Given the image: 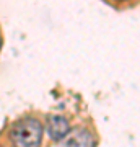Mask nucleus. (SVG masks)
<instances>
[{"mask_svg":"<svg viewBox=\"0 0 140 147\" xmlns=\"http://www.w3.org/2000/svg\"><path fill=\"white\" fill-rule=\"evenodd\" d=\"M42 124L34 118H25L13 124L10 139L15 147H41Z\"/></svg>","mask_w":140,"mask_h":147,"instance_id":"f257e3e1","label":"nucleus"},{"mask_svg":"<svg viewBox=\"0 0 140 147\" xmlns=\"http://www.w3.org/2000/svg\"><path fill=\"white\" fill-rule=\"evenodd\" d=\"M68 121L65 118L59 115L49 116L47 118V131H49V136L54 139V141H60L68 134Z\"/></svg>","mask_w":140,"mask_h":147,"instance_id":"f03ea898","label":"nucleus"},{"mask_svg":"<svg viewBox=\"0 0 140 147\" xmlns=\"http://www.w3.org/2000/svg\"><path fill=\"white\" fill-rule=\"evenodd\" d=\"M94 146H96L94 136L86 129H77L67 141V147H94Z\"/></svg>","mask_w":140,"mask_h":147,"instance_id":"7ed1b4c3","label":"nucleus"},{"mask_svg":"<svg viewBox=\"0 0 140 147\" xmlns=\"http://www.w3.org/2000/svg\"><path fill=\"white\" fill-rule=\"evenodd\" d=\"M0 46H2V41H0Z\"/></svg>","mask_w":140,"mask_h":147,"instance_id":"20e7f679","label":"nucleus"}]
</instances>
